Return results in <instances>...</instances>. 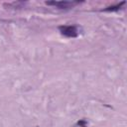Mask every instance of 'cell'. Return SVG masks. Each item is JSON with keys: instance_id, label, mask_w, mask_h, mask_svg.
Wrapping results in <instances>:
<instances>
[{"instance_id": "3", "label": "cell", "mask_w": 127, "mask_h": 127, "mask_svg": "<svg viewBox=\"0 0 127 127\" xmlns=\"http://www.w3.org/2000/svg\"><path fill=\"white\" fill-rule=\"evenodd\" d=\"M124 4H125V1H123V2L119 3V4L115 5V6H109V7L105 8L103 11H107V12H113V11H117V10H119V9L121 8V6H122V5H124Z\"/></svg>"}, {"instance_id": "1", "label": "cell", "mask_w": 127, "mask_h": 127, "mask_svg": "<svg viewBox=\"0 0 127 127\" xmlns=\"http://www.w3.org/2000/svg\"><path fill=\"white\" fill-rule=\"evenodd\" d=\"M59 30L62 35L67 38H75L78 35V31L76 26L73 25H63L59 27Z\"/></svg>"}, {"instance_id": "2", "label": "cell", "mask_w": 127, "mask_h": 127, "mask_svg": "<svg viewBox=\"0 0 127 127\" xmlns=\"http://www.w3.org/2000/svg\"><path fill=\"white\" fill-rule=\"evenodd\" d=\"M78 3H79L78 1H49V2H46L47 5H52L59 9H69Z\"/></svg>"}]
</instances>
